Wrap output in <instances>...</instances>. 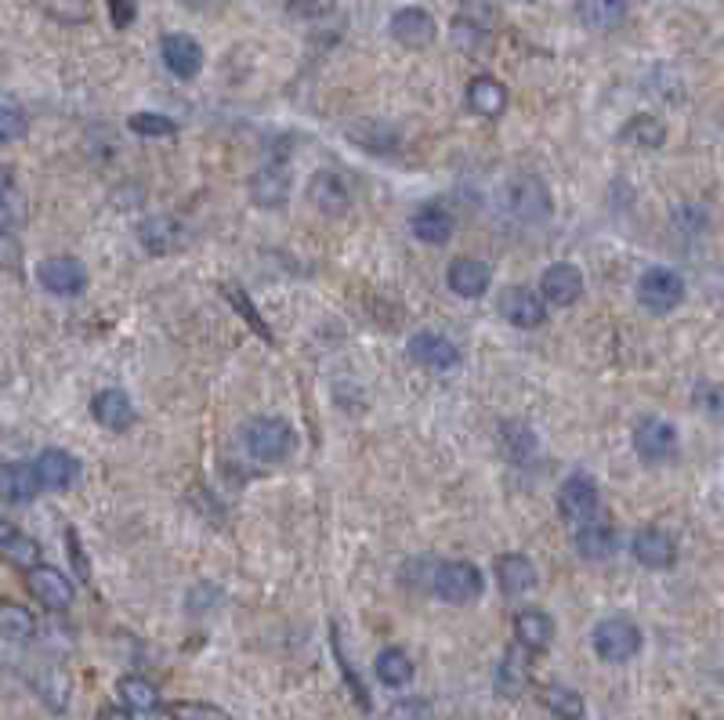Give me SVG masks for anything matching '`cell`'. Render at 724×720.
<instances>
[{"label": "cell", "instance_id": "cell-1", "mask_svg": "<svg viewBox=\"0 0 724 720\" xmlns=\"http://www.w3.org/2000/svg\"><path fill=\"white\" fill-rule=\"evenodd\" d=\"M297 438H294V427L286 420L276 417H257L243 427V449H247L254 460L262 464H279L286 456L294 453Z\"/></svg>", "mask_w": 724, "mask_h": 720}, {"label": "cell", "instance_id": "cell-2", "mask_svg": "<svg viewBox=\"0 0 724 720\" xmlns=\"http://www.w3.org/2000/svg\"><path fill=\"white\" fill-rule=\"evenodd\" d=\"M503 214L522 221V225H540L551 217V189L540 178H514L500 192Z\"/></svg>", "mask_w": 724, "mask_h": 720}, {"label": "cell", "instance_id": "cell-3", "mask_svg": "<svg viewBox=\"0 0 724 720\" xmlns=\"http://www.w3.org/2000/svg\"><path fill=\"white\" fill-rule=\"evenodd\" d=\"M594 652H598V659L612 662V667H620V662H631L641 652L638 622H631L626 616L601 619L598 627H594Z\"/></svg>", "mask_w": 724, "mask_h": 720}, {"label": "cell", "instance_id": "cell-4", "mask_svg": "<svg viewBox=\"0 0 724 720\" xmlns=\"http://www.w3.org/2000/svg\"><path fill=\"white\" fill-rule=\"evenodd\" d=\"M486 579L471 561H442L431 576V590L439 594L446 605H471L482 598Z\"/></svg>", "mask_w": 724, "mask_h": 720}, {"label": "cell", "instance_id": "cell-5", "mask_svg": "<svg viewBox=\"0 0 724 720\" xmlns=\"http://www.w3.org/2000/svg\"><path fill=\"white\" fill-rule=\"evenodd\" d=\"M638 301L641 308L652 315H666L674 312L681 301H685V280L674 268H649L638 280Z\"/></svg>", "mask_w": 724, "mask_h": 720}, {"label": "cell", "instance_id": "cell-6", "mask_svg": "<svg viewBox=\"0 0 724 720\" xmlns=\"http://www.w3.org/2000/svg\"><path fill=\"white\" fill-rule=\"evenodd\" d=\"M558 515L569 525H583L598 518V486L591 475H569L558 489Z\"/></svg>", "mask_w": 724, "mask_h": 720}, {"label": "cell", "instance_id": "cell-7", "mask_svg": "<svg viewBox=\"0 0 724 720\" xmlns=\"http://www.w3.org/2000/svg\"><path fill=\"white\" fill-rule=\"evenodd\" d=\"M634 449L645 464H666L677 456V432L674 424L660 417H645L634 427Z\"/></svg>", "mask_w": 724, "mask_h": 720}, {"label": "cell", "instance_id": "cell-8", "mask_svg": "<svg viewBox=\"0 0 724 720\" xmlns=\"http://www.w3.org/2000/svg\"><path fill=\"white\" fill-rule=\"evenodd\" d=\"M406 355L414 358V363L420 369H453L460 363V352H457V344L442 337V334H435V329H420V334L409 337L406 344Z\"/></svg>", "mask_w": 724, "mask_h": 720}, {"label": "cell", "instance_id": "cell-9", "mask_svg": "<svg viewBox=\"0 0 724 720\" xmlns=\"http://www.w3.org/2000/svg\"><path fill=\"white\" fill-rule=\"evenodd\" d=\"M37 280L44 290H51V294L77 297V294H84V286H88V268L80 265L77 257H48V261H40Z\"/></svg>", "mask_w": 724, "mask_h": 720}, {"label": "cell", "instance_id": "cell-10", "mask_svg": "<svg viewBox=\"0 0 724 720\" xmlns=\"http://www.w3.org/2000/svg\"><path fill=\"white\" fill-rule=\"evenodd\" d=\"M26 584H30V594L48 608V612H65L77 598L70 576H62L59 569H51V565H33Z\"/></svg>", "mask_w": 724, "mask_h": 720}, {"label": "cell", "instance_id": "cell-11", "mask_svg": "<svg viewBox=\"0 0 724 720\" xmlns=\"http://www.w3.org/2000/svg\"><path fill=\"white\" fill-rule=\"evenodd\" d=\"M139 240L149 254L167 257V254H177L188 243V229L171 214H156V217H145L139 225Z\"/></svg>", "mask_w": 724, "mask_h": 720}, {"label": "cell", "instance_id": "cell-12", "mask_svg": "<svg viewBox=\"0 0 724 720\" xmlns=\"http://www.w3.org/2000/svg\"><path fill=\"white\" fill-rule=\"evenodd\" d=\"M497 312L518 329H537L543 323V315H548V308H543V297L532 294V290H526V286L503 290L500 301H497Z\"/></svg>", "mask_w": 724, "mask_h": 720}, {"label": "cell", "instance_id": "cell-13", "mask_svg": "<svg viewBox=\"0 0 724 720\" xmlns=\"http://www.w3.org/2000/svg\"><path fill=\"white\" fill-rule=\"evenodd\" d=\"M583 272L577 265H569V261H558L548 272H543L540 280V290H543V301L558 304V308H569V304H577L583 297Z\"/></svg>", "mask_w": 724, "mask_h": 720}, {"label": "cell", "instance_id": "cell-14", "mask_svg": "<svg viewBox=\"0 0 724 720\" xmlns=\"http://www.w3.org/2000/svg\"><path fill=\"white\" fill-rule=\"evenodd\" d=\"M33 467H37V478H40V489H51V493L73 489L77 478H80V460L65 449H44L37 456Z\"/></svg>", "mask_w": 724, "mask_h": 720}, {"label": "cell", "instance_id": "cell-15", "mask_svg": "<svg viewBox=\"0 0 724 720\" xmlns=\"http://www.w3.org/2000/svg\"><path fill=\"white\" fill-rule=\"evenodd\" d=\"M91 413H94V420H99L105 432H131L134 427V403L128 398V392H120V387H105V392L94 395V403H91Z\"/></svg>", "mask_w": 724, "mask_h": 720}, {"label": "cell", "instance_id": "cell-16", "mask_svg": "<svg viewBox=\"0 0 724 720\" xmlns=\"http://www.w3.org/2000/svg\"><path fill=\"white\" fill-rule=\"evenodd\" d=\"M446 283L457 297L475 301V297L486 294L489 283H493V268H489L486 261H478V257H457L446 272Z\"/></svg>", "mask_w": 724, "mask_h": 720}, {"label": "cell", "instance_id": "cell-17", "mask_svg": "<svg viewBox=\"0 0 724 720\" xmlns=\"http://www.w3.org/2000/svg\"><path fill=\"white\" fill-rule=\"evenodd\" d=\"M160 54L177 80H193L203 69V48L188 33H167L160 44Z\"/></svg>", "mask_w": 724, "mask_h": 720}, {"label": "cell", "instance_id": "cell-18", "mask_svg": "<svg viewBox=\"0 0 724 720\" xmlns=\"http://www.w3.org/2000/svg\"><path fill=\"white\" fill-rule=\"evenodd\" d=\"M631 11V0H577V19L591 33H609L620 30Z\"/></svg>", "mask_w": 724, "mask_h": 720}, {"label": "cell", "instance_id": "cell-19", "mask_svg": "<svg viewBox=\"0 0 724 720\" xmlns=\"http://www.w3.org/2000/svg\"><path fill=\"white\" fill-rule=\"evenodd\" d=\"M388 30L406 48H428L435 40V19L420 8H402V11H395V16H391Z\"/></svg>", "mask_w": 724, "mask_h": 720}, {"label": "cell", "instance_id": "cell-20", "mask_svg": "<svg viewBox=\"0 0 724 720\" xmlns=\"http://www.w3.org/2000/svg\"><path fill=\"white\" fill-rule=\"evenodd\" d=\"M631 550H634V561L645 565V569H671V565H674V554H677L674 539L666 536L663 529H641V533L634 536Z\"/></svg>", "mask_w": 724, "mask_h": 720}, {"label": "cell", "instance_id": "cell-21", "mask_svg": "<svg viewBox=\"0 0 724 720\" xmlns=\"http://www.w3.org/2000/svg\"><path fill=\"white\" fill-rule=\"evenodd\" d=\"M453 229H457V221L449 211H442V206H420V211L409 217V232H414L420 243H431V246H446L453 240Z\"/></svg>", "mask_w": 724, "mask_h": 720}, {"label": "cell", "instance_id": "cell-22", "mask_svg": "<svg viewBox=\"0 0 724 720\" xmlns=\"http://www.w3.org/2000/svg\"><path fill=\"white\" fill-rule=\"evenodd\" d=\"M308 200L319 206L323 214H345L351 206V192L340 182V174L334 171H319L308 185Z\"/></svg>", "mask_w": 724, "mask_h": 720}, {"label": "cell", "instance_id": "cell-23", "mask_svg": "<svg viewBox=\"0 0 724 720\" xmlns=\"http://www.w3.org/2000/svg\"><path fill=\"white\" fill-rule=\"evenodd\" d=\"M251 196L257 206H265V211H279V206L290 200V174L283 168H262L251 178Z\"/></svg>", "mask_w": 724, "mask_h": 720}, {"label": "cell", "instance_id": "cell-24", "mask_svg": "<svg viewBox=\"0 0 724 720\" xmlns=\"http://www.w3.org/2000/svg\"><path fill=\"white\" fill-rule=\"evenodd\" d=\"M40 493V478L33 464H0V496L8 504H30Z\"/></svg>", "mask_w": 724, "mask_h": 720}, {"label": "cell", "instance_id": "cell-25", "mask_svg": "<svg viewBox=\"0 0 724 720\" xmlns=\"http://www.w3.org/2000/svg\"><path fill=\"white\" fill-rule=\"evenodd\" d=\"M116 699H120V706H128L134 717L160 710V688L149 681V677H139V673L120 677V681H116Z\"/></svg>", "mask_w": 724, "mask_h": 720}, {"label": "cell", "instance_id": "cell-26", "mask_svg": "<svg viewBox=\"0 0 724 720\" xmlns=\"http://www.w3.org/2000/svg\"><path fill=\"white\" fill-rule=\"evenodd\" d=\"M497 584L503 587V594H529L540 584L537 565H532L526 554H503L497 561Z\"/></svg>", "mask_w": 724, "mask_h": 720}, {"label": "cell", "instance_id": "cell-27", "mask_svg": "<svg viewBox=\"0 0 724 720\" xmlns=\"http://www.w3.org/2000/svg\"><path fill=\"white\" fill-rule=\"evenodd\" d=\"M468 105H471V113L497 120L503 109H508V88L493 77H475L468 84Z\"/></svg>", "mask_w": 724, "mask_h": 720}, {"label": "cell", "instance_id": "cell-28", "mask_svg": "<svg viewBox=\"0 0 724 720\" xmlns=\"http://www.w3.org/2000/svg\"><path fill=\"white\" fill-rule=\"evenodd\" d=\"M577 550L587 561L612 558V550H616V533H612V525H601L598 518L577 525Z\"/></svg>", "mask_w": 724, "mask_h": 720}, {"label": "cell", "instance_id": "cell-29", "mask_svg": "<svg viewBox=\"0 0 724 720\" xmlns=\"http://www.w3.org/2000/svg\"><path fill=\"white\" fill-rule=\"evenodd\" d=\"M514 633L526 648L540 652V648H548L554 641V619L543 608H526V612L514 616Z\"/></svg>", "mask_w": 724, "mask_h": 720}, {"label": "cell", "instance_id": "cell-30", "mask_svg": "<svg viewBox=\"0 0 724 720\" xmlns=\"http://www.w3.org/2000/svg\"><path fill=\"white\" fill-rule=\"evenodd\" d=\"M348 138H351V142L359 145V149H366V152H391L395 145H399V131H395L391 123H385V120L351 123Z\"/></svg>", "mask_w": 724, "mask_h": 720}, {"label": "cell", "instance_id": "cell-31", "mask_svg": "<svg viewBox=\"0 0 724 720\" xmlns=\"http://www.w3.org/2000/svg\"><path fill=\"white\" fill-rule=\"evenodd\" d=\"M529 684V662L522 652H508L497 667V696L500 699H518Z\"/></svg>", "mask_w": 724, "mask_h": 720}, {"label": "cell", "instance_id": "cell-32", "mask_svg": "<svg viewBox=\"0 0 724 720\" xmlns=\"http://www.w3.org/2000/svg\"><path fill=\"white\" fill-rule=\"evenodd\" d=\"M374 670L380 677V684H388V688H406L414 681V659H409L402 648H385V652L377 656Z\"/></svg>", "mask_w": 724, "mask_h": 720}, {"label": "cell", "instance_id": "cell-33", "mask_svg": "<svg viewBox=\"0 0 724 720\" xmlns=\"http://www.w3.org/2000/svg\"><path fill=\"white\" fill-rule=\"evenodd\" d=\"M540 702L548 706L554 717H565V720H580L587 717V706L580 699V691H572L565 684H548L540 691Z\"/></svg>", "mask_w": 724, "mask_h": 720}, {"label": "cell", "instance_id": "cell-34", "mask_svg": "<svg viewBox=\"0 0 724 720\" xmlns=\"http://www.w3.org/2000/svg\"><path fill=\"white\" fill-rule=\"evenodd\" d=\"M37 633L33 612H26L22 605H0V637L4 641H30Z\"/></svg>", "mask_w": 724, "mask_h": 720}, {"label": "cell", "instance_id": "cell-35", "mask_svg": "<svg viewBox=\"0 0 724 720\" xmlns=\"http://www.w3.org/2000/svg\"><path fill=\"white\" fill-rule=\"evenodd\" d=\"M623 142H631L638 149H660L663 138H666V128L655 116H634L626 128L620 131Z\"/></svg>", "mask_w": 724, "mask_h": 720}, {"label": "cell", "instance_id": "cell-36", "mask_svg": "<svg viewBox=\"0 0 724 720\" xmlns=\"http://www.w3.org/2000/svg\"><path fill=\"white\" fill-rule=\"evenodd\" d=\"M40 11H48L51 19H59V22H88L91 19V8H88V0H37Z\"/></svg>", "mask_w": 724, "mask_h": 720}, {"label": "cell", "instance_id": "cell-37", "mask_svg": "<svg viewBox=\"0 0 724 720\" xmlns=\"http://www.w3.org/2000/svg\"><path fill=\"white\" fill-rule=\"evenodd\" d=\"M4 558L11 561V565H19V569H26L30 572L33 565H40V547H37V539H30V536H11L8 544H4Z\"/></svg>", "mask_w": 724, "mask_h": 720}, {"label": "cell", "instance_id": "cell-38", "mask_svg": "<svg viewBox=\"0 0 724 720\" xmlns=\"http://www.w3.org/2000/svg\"><path fill=\"white\" fill-rule=\"evenodd\" d=\"M128 123H131L134 134H145V138H171V134H177V123L167 120V116H160V113H134Z\"/></svg>", "mask_w": 724, "mask_h": 720}, {"label": "cell", "instance_id": "cell-39", "mask_svg": "<svg viewBox=\"0 0 724 720\" xmlns=\"http://www.w3.org/2000/svg\"><path fill=\"white\" fill-rule=\"evenodd\" d=\"M163 717H174V720H225L228 713L217 710V706H207V702H177V706H167V710H160Z\"/></svg>", "mask_w": 724, "mask_h": 720}, {"label": "cell", "instance_id": "cell-40", "mask_svg": "<svg viewBox=\"0 0 724 720\" xmlns=\"http://www.w3.org/2000/svg\"><path fill=\"white\" fill-rule=\"evenodd\" d=\"M503 449H508L514 460H526V456L537 449V438H532V432L526 424H503Z\"/></svg>", "mask_w": 724, "mask_h": 720}, {"label": "cell", "instance_id": "cell-41", "mask_svg": "<svg viewBox=\"0 0 724 720\" xmlns=\"http://www.w3.org/2000/svg\"><path fill=\"white\" fill-rule=\"evenodd\" d=\"M26 128H30V120H26V113L19 105H0V145L19 142V138L26 134Z\"/></svg>", "mask_w": 724, "mask_h": 720}, {"label": "cell", "instance_id": "cell-42", "mask_svg": "<svg viewBox=\"0 0 724 720\" xmlns=\"http://www.w3.org/2000/svg\"><path fill=\"white\" fill-rule=\"evenodd\" d=\"M695 398H700V406L710 413V417L724 424V384H700Z\"/></svg>", "mask_w": 724, "mask_h": 720}, {"label": "cell", "instance_id": "cell-43", "mask_svg": "<svg viewBox=\"0 0 724 720\" xmlns=\"http://www.w3.org/2000/svg\"><path fill=\"white\" fill-rule=\"evenodd\" d=\"M228 297H232V304H236V308L243 312V318H247V323L257 329V334H262L265 341H272V334H268V326L262 323V315H257V308H251V301L243 297V290L239 286H228Z\"/></svg>", "mask_w": 724, "mask_h": 720}, {"label": "cell", "instance_id": "cell-44", "mask_svg": "<svg viewBox=\"0 0 724 720\" xmlns=\"http://www.w3.org/2000/svg\"><path fill=\"white\" fill-rule=\"evenodd\" d=\"M453 40H460L463 48H478L486 40V30L471 19H453Z\"/></svg>", "mask_w": 724, "mask_h": 720}, {"label": "cell", "instance_id": "cell-45", "mask_svg": "<svg viewBox=\"0 0 724 720\" xmlns=\"http://www.w3.org/2000/svg\"><path fill=\"white\" fill-rule=\"evenodd\" d=\"M139 16V0H109V19H113L116 30H128Z\"/></svg>", "mask_w": 724, "mask_h": 720}, {"label": "cell", "instance_id": "cell-46", "mask_svg": "<svg viewBox=\"0 0 724 720\" xmlns=\"http://www.w3.org/2000/svg\"><path fill=\"white\" fill-rule=\"evenodd\" d=\"M65 544H70V550H73V565H77V572L88 579V558H84V550H80V544H77V533H73V529L65 533Z\"/></svg>", "mask_w": 724, "mask_h": 720}, {"label": "cell", "instance_id": "cell-47", "mask_svg": "<svg viewBox=\"0 0 724 720\" xmlns=\"http://www.w3.org/2000/svg\"><path fill=\"white\" fill-rule=\"evenodd\" d=\"M414 713L428 717L431 706H428V702H417V706H391V717H414Z\"/></svg>", "mask_w": 724, "mask_h": 720}, {"label": "cell", "instance_id": "cell-48", "mask_svg": "<svg viewBox=\"0 0 724 720\" xmlns=\"http://www.w3.org/2000/svg\"><path fill=\"white\" fill-rule=\"evenodd\" d=\"M99 717L102 720H120V717H134V713L128 710V706H124V710H120V706H105V710H99Z\"/></svg>", "mask_w": 724, "mask_h": 720}, {"label": "cell", "instance_id": "cell-49", "mask_svg": "<svg viewBox=\"0 0 724 720\" xmlns=\"http://www.w3.org/2000/svg\"><path fill=\"white\" fill-rule=\"evenodd\" d=\"M11 536H16V529H11V521H8L4 515H0V547H4Z\"/></svg>", "mask_w": 724, "mask_h": 720}, {"label": "cell", "instance_id": "cell-50", "mask_svg": "<svg viewBox=\"0 0 724 720\" xmlns=\"http://www.w3.org/2000/svg\"><path fill=\"white\" fill-rule=\"evenodd\" d=\"M185 4H188V8H211L214 0H185Z\"/></svg>", "mask_w": 724, "mask_h": 720}, {"label": "cell", "instance_id": "cell-51", "mask_svg": "<svg viewBox=\"0 0 724 720\" xmlns=\"http://www.w3.org/2000/svg\"><path fill=\"white\" fill-rule=\"evenodd\" d=\"M522 4H532V0H522Z\"/></svg>", "mask_w": 724, "mask_h": 720}]
</instances>
